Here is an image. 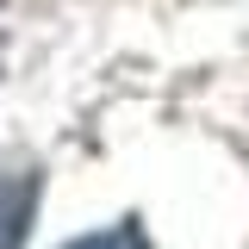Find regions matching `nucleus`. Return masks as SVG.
Wrapping results in <instances>:
<instances>
[{
  "label": "nucleus",
  "mask_w": 249,
  "mask_h": 249,
  "mask_svg": "<svg viewBox=\"0 0 249 249\" xmlns=\"http://www.w3.org/2000/svg\"><path fill=\"white\" fill-rule=\"evenodd\" d=\"M31 212H37V175H19V181L0 187V249H19V243H25Z\"/></svg>",
  "instance_id": "nucleus-1"
},
{
  "label": "nucleus",
  "mask_w": 249,
  "mask_h": 249,
  "mask_svg": "<svg viewBox=\"0 0 249 249\" xmlns=\"http://www.w3.org/2000/svg\"><path fill=\"white\" fill-rule=\"evenodd\" d=\"M69 249H150L143 243V231L124 218V224H112V231H93V237H75Z\"/></svg>",
  "instance_id": "nucleus-2"
}]
</instances>
